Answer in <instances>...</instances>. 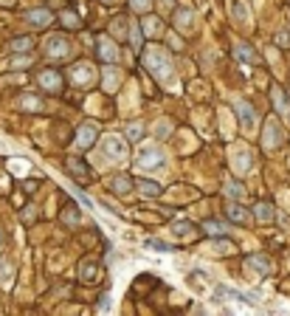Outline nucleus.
<instances>
[{"instance_id":"1","label":"nucleus","mask_w":290,"mask_h":316,"mask_svg":"<svg viewBox=\"0 0 290 316\" xmlns=\"http://www.w3.org/2000/svg\"><path fill=\"white\" fill-rule=\"evenodd\" d=\"M144 62H147V68H150V73H155L163 85H172V60H169L166 51H161V48L152 45V48L147 51Z\"/></svg>"},{"instance_id":"2","label":"nucleus","mask_w":290,"mask_h":316,"mask_svg":"<svg viewBox=\"0 0 290 316\" xmlns=\"http://www.w3.org/2000/svg\"><path fill=\"white\" fill-rule=\"evenodd\" d=\"M102 155L107 158L110 164H121L124 158H127V144H124V139H119V136H107L102 144Z\"/></svg>"},{"instance_id":"3","label":"nucleus","mask_w":290,"mask_h":316,"mask_svg":"<svg viewBox=\"0 0 290 316\" xmlns=\"http://www.w3.org/2000/svg\"><path fill=\"white\" fill-rule=\"evenodd\" d=\"M138 164L144 167V170H161L163 167V150L161 147H144L141 150V155H138Z\"/></svg>"},{"instance_id":"4","label":"nucleus","mask_w":290,"mask_h":316,"mask_svg":"<svg viewBox=\"0 0 290 316\" xmlns=\"http://www.w3.org/2000/svg\"><path fill=\"white\" fill-rule=\"evenodd\" d=\"M40 85H43L45 91H60V88H62V76L56 71H43V73H40Z\"/></svg>"},{"instance_id":"5","label":"nucleus","mask_w":290,"mask_h":316,"mask_svg":"<svg viewBox=\"0 0 290 316\" xmlns=\"http://www.w3.org/2000/svg\"><path fill=\"white\" fill-rule=\"evenodd\" d=\"M68 51H71V43H68V40H62V37H51L48 40V54L51 57H65Z\"/></svg>"},{"instance_id":"6","label":"nucleus","mask_w":290,"mask_h":316,"mask_svg":"<svg viewBox=\"0 0 290 316\" xmlns=\"http://www.w3.org/2000/svg\"><path fill=\"white\" fill-rule=\"evenodd\" d=\"M93 139H96V124H85V127H82V130H79V139H76V144L79 147H85V150H88V147H93Z\"/></svg>"},{"instance_id":"7","label":"nucleus","mask_w":290,"mask_h":316,"mask_svg":"<svg viewBox=\"0 0 290 316\" xmlns=\"http://www.w3.org/2000/svg\"><path fill=\"white\" fill-rule=\"evenodd\" d=\"M99 57H102V60H110V62H113L115 57H119V51H115V45L110 43L107 37H102V40H99Z\"/></svg>"},{"instance_id":"8","label":"nucleus","mask_w":290,"mask_h":316,"mask_svg":"<svg viewBox=\"0 0 290 316\" xmlns=\"http://www.w3.org/2000/svg\"><path fill=\"white\" fill-rule=\"evenodd\" d=\"M73 79H76L79 85H82V82L88 85V82L93 79V68H91V65H85V62H79V65L73 68Z\"/></svg>"},{"instance_id":"9","label":"nucleus","mask_w":290,"mask_h":316,"mask_svg":"<svg viewBox=\"0 0 290 316\" xmlns=\"http://www.w3.org/2000/svg\"><path fill=\"white\" fill-rule=\"evenodd\" d=\"M175 20H178V29L181 31H192V9H178Z\"/></svg>"},{"instance_id":"10","label":"nucleus","mask_w":290,"mask_h":316,"mask_svg":"<svg viewBox=\"0 0 290 316\" xmlns=\"http://www.w3.org/2000/svg\"><path fill=\"white\" fill-rule=\"evenodd\" d=\"M234 108H237V113H240V119H245V127H254V110H251V104L237 102Z\"/></svg>"},{"instance_id":"11","label":"nucleus","mask_w":290,"mask_h":316,"mask_svg":"<svg viewBox=\"0 0 290 316\" xmlns=\"http://www.w3.org/2000/svg\"><path fill=\"white\" fill-rule=\"evenodd\" d=\"M265 130H268V147H279V139H282V130H279V124H276V122H268Z\"/></svg>"},{"instance_id":"12","label":"nucleus","mask_w":290,"mask_h":316,"mask_svg":"<svg viewBox=\"0 0 290 316\" xmlns=\"http://www.w3.org/2000/svg\"><path fill=\"white\" fill-rule=\"evenodd\" d=\"M273 99H276V108H279V110H282V113H284V116H287V110H290V99H287V96H284V93H282V91H279V88H273Z\"/></svg>"},{"instance_id":"13","label":"nucleus","mask_w":290,"mask_h":316,"mask_svg":"<svg viewBox=\"0 0 290 316\" xmlns=\"http://www.w3.org/2000/svg\"><path fill=\"white\" fill-rule=\"evenodd\" d=\"M28 23L48 25V23H51V12H31V14H28Z\"/></svg>"},{"instance_id":"14","label":"nucleus","mask_w":290,"mask_h":316,"mask_svg":"<svg viewBox=\"0 0 290 316\" xmlns=\"http://www.w3.org/2000/svg\"><path fill=\"white\" fill-rule=\"evenodd\" d=\"M130 183H133V181H130V178H124V175L113 178V189H115V192H121V195L130 192Z\"/></svg>"},{"instance_id":"15","label":"nucleus","mask_w":290,"mask_h":316,"mask_svg":"<svg viewBox=\"0 0 290 316\" xmlns=\"http://www.w3.org/2000/svg\"><path fill=\"white\" fill-rule=\"evenodd\" d=\"M248 262H251V266H256V268H259V271L262 274H265V271H271V260H265V257H248Z\"/></svg>"},{"instance_id":"16","label":"nucleus","mask_w":290,"mask_h":316,"mask_svg":"<svg viewBox=\"0 0 290 316\" xmlns=\"http://www.w3.org/2000/svg\"><path fill=\"white\" fill-rule=\"evenodd\" d=\"M31 43H34L31 37H20V40H14V43H12V48H14V51H28Z\"/></svg>"},{"instance_id":"17","label":"nucleus","mask_w":290,"mask_h":316,"mask_svg":"<svg viewBox=\"0 0 290 316\" xmlns=\"http://www.w3.org/2000/svg\"><path fill=\"white\" fill-rule=\"evenodd\" d=\"M144 31L147 34H158V31H161V23H158L155 17H147L144 20Z\"/></svg>"},{"instance_id":"18","label":"nucleus","mask_w":290,"mask_h":316,"mask_svg":"<svg viewBox=\"0 0 290 316\" xmlns=\"http://www.w3.org/2000/svg\"><path fill=\"white\" fill-rule=\"evenodd\" d=\"M256 218H259V220H271L273 218V209L268 206V203H259V206H256Z\"/></svg>"},{"instance_id":"19","label":"nucleus","mask_w":290,"mask_h":316,"mask_svg":"<svg viewBox=\"0 0 290 316\" xmlns=\"http://www.w3.org/2000/svg\"><path fill=\"white\" fill-rule=\"evenodd\" d=\"M138 183H141V192H144V195H158V192H161V187L152 183V181H138Z\"/></svg>"},{"instance_id":"20","label":"nucleus","mask_w":290,"mask_h":316,"mask_svg":"<svg viewBox=\"0 0 290 316\" xmlns=\"http://www.w3.org/2000/svg\"><path fill=\"white\" fill-rule=\"evenodd\" d=\"M228 212H231V218L240 220V223H245V220H248V212H245V209H240V206H228Z\"/></svg>"},{"instance_id":"21","label":"nucleus","mask_w":290,"mask_h":316,"mask_svg":"<svg viewBox=\"0 0 290 316\" xmlns=\"http://www.w3.org/2000/svg\"><path fill=\"white\" fill-rule=\"evenodd\" d=\"M141 130H144L141 124H130V127H127V136H130L133 141H138V139H141Z\"/></svg>"},{"instance_id":"22","label":"nucleus","mask_w":290,"mask_h":316,"mask_svg":"<svg viewBox=\"0 0 290 316\" xmlns=\"http://www.w3.org/2000/svg\"><path fill=\"white\" fill-rule=\"evenodd\" d=\"M20 104H23V108H34V110H40V108H43V102H37V99H28V96H25V99H20Z\"/></svg>"},{"instance_id":"23","label":"nucleus","mask_w":290,"mask_h":316,"mask_svg":"<svg viewBox=\"0 0 290 316\" xmlns=\"http://www.w3.org/2000/svg\"><path fill=\"white\" fill-rule=\"evenodd\" d=\"M206 229H209V231H212V234H223V223H214V220H209V223H206Z\"/></svg>"},{"instance_id":"24","label":"nucleus","mask_w":290,"mask_h":316,"mask_svg":"<svg viewBox=\"0 0 290 316\" xmlns=\"http://www.w3.org/2000/svg\"><path fill=\"white\" fill-rule=\"evenodd\" d=\"M130 3H133V9H138V12H144V9L150 6L152 0H130Z\"/></svg>"},{"instance_id":"25","label":"nucleus","mask_w":290,"mask_h":316,"mask_svg":"<svg viewBox=\"0 0 290 316\" xmlns=\"http://www.w3.org/2000/svg\"><path fill=\"white\" fill-rule=\"evenodd\" d=\"M104 85H107V88L115 85V71H113V68H110V73H104Z\"/></svg>"},{"instance_id":"26","label":"nucleus","mask_w":290,"mask_h":316,"mask_svg":"<svg viewBox=\"0 0 290 316\" xmlns=\"http://www.w3.org/2000/svg\"><path fill=\"white\" fill-rule=\"evenodd\" d=\"M9 271H12V268H9L6 262H3V266H0V280H3V282H9V280H12V277H9Z\"/></svg>"},{"instance_id":"27","label":"nucleus","mask_w":290,"mask_h":316,"mask_svg":"<svg viewBox=\"0 0 290 316\" xmlns=\"http://www.w3.org/2000/svg\"><path fill=\"white\" fill-rule=\"evenodd\" d=\"M0 246H3V231H0Z\"/></svg>"}]
</instances>
